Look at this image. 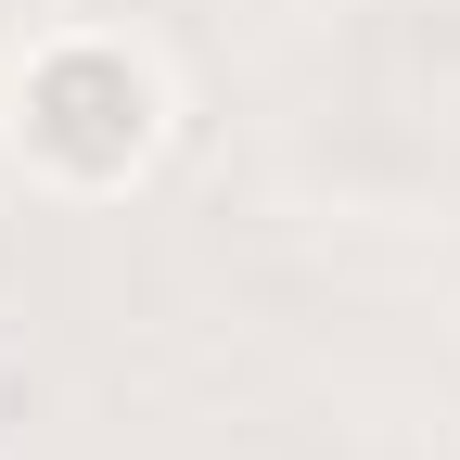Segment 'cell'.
<instances>
[{"label": "cell", "mask_w": 460, "mask_h": 460, "mask_svg": "<svg viewBox=\"0 0 460 460\" xmlns=\"http://www.w3.org/2000/svg\"><path fill=\"white\" fill-rule=\"evenodd\" d=\"M166 141V77L141 65L128 39L65 26L13 65V154L39 166L51 192H128Z\"/></svg>", "instance_id": "6da1fadb"}]
</instances>
